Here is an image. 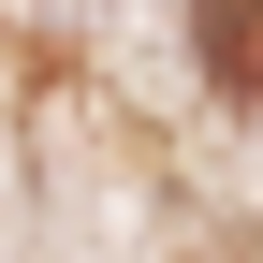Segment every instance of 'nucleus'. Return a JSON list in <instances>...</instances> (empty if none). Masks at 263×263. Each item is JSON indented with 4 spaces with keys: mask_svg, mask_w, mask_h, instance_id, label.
Listing matches in <instances>:
<instances>
[{
    "mask_svg": "<svg viewBox=\"0 0 263 263\" xmlns=\"http://www.w3.org/2000/svg\"><path fill=\"white\" fill-rule=\"evenodd\" d=\"M190 44L219 103H263V0H190Z\"/></svg>",
    "mask_w": 263,
    "mask_h": 263,
    "instance_id": "1",
    "label": "nucleus"
}]
</instances>
